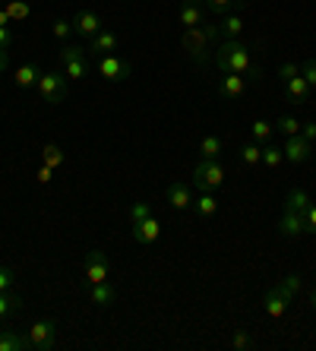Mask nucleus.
<instances>
[{
  "mask_svg": "<svg viewBox=\"0 0 316 351\" xmlns=\"http://www.w3.org/2000/svg\"><path fill=\"white\" fill-rule=\"evenodd\" d=\"M19 307H23V301H19L16 294H7V291H0V319H7L10 313H16Z\"/></svg>",
  "mask_w": 316,
  "mask_h": 351,
  "instance_id": "cd10ccee",
  "label": "nucleus"
},
{
  "mask_svg": "<svg viewBox=\"0 0 316 351\" xmlns=\"http://www.w3.org/2000/svg\"><path fill=\"white\" fill-rule=\"evenodd\" d=\"M0 351H29V342L13 329H0Z\"/></svg>",
  "mask_w": 316,
  "mask_h": 351,
  "instance_id": "6ab92c4d",
  "label": "nucleus"
},
{
  "mask_svg": "<svg viewBox=\"0 0 316 351\" xmlns=\"http://www.w3.org/2000/svg\"><path fill=\"white\" fill-rule=\"evenodd\" d=\"M310 304H313V307H316V288H313V291H310Z\"/></svg>",
  "mask_w": 316,
  "mask_h": 351,
  "instance_id": "09e8293b",
  "label": "nucleus"
},
{
  "mask_svg": "<svg viewBox=\"0 0 316 351\" xmlns=\"http://www.w3.org/2000/svg\"><path fill=\"white\" fill-rule=\"evenodd\" d=\"M70 32H73V23H66V19H57V23L51 25V35H54L57 41H64Z\"/></svg>",
  "mask_w": 316,
  "mask_h": 351,
  "instance_id": "4c0bfd02",
  "label": "nucleus"
},
{
  "mask_svg": "<svg viewBox=\"0 0 316 351\" xmlns=\"http://www.w3.org/2000/svg\"><path fill=\"white\" fill-rule=\"evenodd\" d=\"M152 215V203H133L130 206V221L136 225V221H143V219H149Z\"/></svg>",
  "mask_w": 316,
  "mask_h": 351,
  "instance_id": "c9c22d12",
  "label": "nucleus"
},
{
  "mask_svg": "<svg viewBox=\"0 0 316 351\" xmlns=\"http://www.w3.org/2000/svg\"><path fill=\"white\" fill-rule=\"evenodd\" d=\"M35 92H38V98L45 105H60L66 98V76L64 73H41Z\"/></svg>",
  "mask_w": 316,
  "mask_h": 351,
  "instance_id": "39448f33",
  "label": "nucleus"
},
{
  "mask_svg": "<svg viewBox=\"0 0 316 351\" xmlns=\"http://www.w3.org/2000/svg\"><path fill=\"white\" fill-rule=\"evenodd\" d=\"M304 225H307L310 234H316V206L313 203H310V209L304 213Z\"/></svg>",
  "mask_w": 316,
  "mask_h": 351,
  "instance_id": "37998d69",
  "label": "nucleus"
},
{
  "mask_svg": "<svg viewBox=\"0 0 316 351\" xmlns=\"http://www.w3.org/2000/svg\"><path fill=\"white\" fill-rule=\"evenodd\" d=\"M13 45V32H10L7 25H0V51H7Z\"/></svg>",
  "mask_w": 316,
  "mask_h": 351,
  "instance_id": "c03bdc74",
  "label": "nucleus"
},
{
  "mask_svg": "<svg viewBox=\"0 0 316 351\" xmlns=\"http://www.w3.org/2000/svg\"><path fill=\"white\" fill-rule=\"evenodd\" d=\"M98 73L105 76V80H111V82H123L133 73V66H130V60L105 54V58H98Z\"/></svg>",
  "mask_w": 316,
  "mask_h": 351,
  "instance_id": "423d86ee",
  "label": "nucleus"
},
{
  "mask_svg": "<svg viewBox=\"0 0 316 351\" xmlns=\"http://www.w3.org/2000/svg\"><path fill=\"white\" fill-rule=\"evenodd\" d=\"M300 73V66L294 64V60H284L282 66H278V76H282V82H288V80H294V76Z\"/></svg>",
  "mask_w": 316,
  "mask_h": 351,
  "instance_id": "ea45409f",
  "label": "nucleus"
},
{
  "mask_svg": "<svg viewBox=\"0 0 316 351\" xmlns=\"http://www.w3.org/2000/svg\"><path fill=\"white\" fill-rule=\"evenodd\" d=\"M89 298H92V304H95V307H108V304H114V288L108 285V282H101V285H92Z\"/></svg>",
  "mask_w": 316,
  "mask_h": 351,
  "instance_id": "4be33fe9",
  "label": "nucleus"
},
{
  "mask_svg": "<svg viewBox=\"0 0 316 351\" xmlns=\"http://www.w3.org/2000/svg\"><path fill=\"white\" fill-rule=\"evenodd\" d=\"M263 311H266L272 319H282L284 311H288V298H284V294H278L276 288H272V291L263 298Z\"/></svg>",
  "mask_w": 316,
  "mask_h": 351,
  "instance_id": "a211bd4d",
  "label": "nucleus"
},
{
  "mask_svg": "<svg viewBox=\"0 0 316 351\" xmlns=\"http://www.w3.org/2000/svg\"><path fill=\"white\" fill-rule=\"evenodd\" d=\"M70 23H73V32L82 35V38H92V35L101 32V16H98L95 10H80Z\"/></svg>",
  "mask_w": 316,
  "mask_h": 351,
  "instance_id": "6e6552de",
  "label": "nucleus"
},
{
  "mask_svg": "<svg viewBox=\"0 0 316 351\" xmlns=\"http://www.w3.org/2000/svg\"><path fill=\"white\" fill-rule=\"evenodd\" d=\"M250 133H253V143H269V136H272V123H266V121H253Z\"/></svg>",
  "mask_w": 316,
  "mask_h": 351,
  "instance_id": "72a5a7b5",
  "label": "nucleus"
},
{
  "mask_svg": "<svg viewBox=\"0 0 316 351\" xmlns=\"http://www.w3.org/2000/svg\"><path fill=\"white\" fill-rule=\"evenodd\" d=\"M304 231H307V225H304V213L284 209L282 219H278V234L282 237H300Z\"/></svg>",
  "mask_w": 316,
  "mask_h": 351,
  "instance_id": "ddd939ff",
  "label": "nucleus"
},
{
  "mask_svg": "<svg viewBox=\"0 0 316 351\" xmlns=\"http://www.w3.org/2000/svg\"><path fill=\"white\" fill-rule=\"evenodd\" d=\"M282 152H284V162L300 165V162H307V158H310V152H313V143H307V139L300 136V133H297V136H284Z\"/></svg>",
  "mask_w": 316,
  "mask_h": 351,
  "instance_id": "0eeeda50",
  "label": "nucleus"
},
{
  "mask_svg": "<svg viewBox=\"0 0 316 351\" xmlns=\"http://www.w3.org/2000/svg\"><path fill=\"white\" fill-rule=\"evenodd\" d=\"M215 66L221 73H253L250 48L241 38H225V45L215 51Z\"/></svg>",
  "mask_w": 316,
  "mask_h": 351,
  "instance_id": "f03ea898",
  "label": "nucleus"
},
{
  "mask_svg": "<svg viewBox=\"0 0 316 351\" xmlns=\"http://www.w3.org/2000/svg\"><path fill=\"white\" fill-rule=\"evenodd\" d=\"M13 80H16L19 89H35V86H38V80H41V70L35 64H23V66H16V70H13Z\"/></svg>",
  "mask_w": 316,
  "mask_h": 351,
  "instance_id": "f3484780",
  "label": "nucleus"
},
{
  "mask_svg": "<svg viewBox=\"0 0 316 351\" xmlns=\"http://www.w3.org/2000/svg\"><path fill=\"white\" fill-rule=\"evenodd\" d=\"M165 199H168L171 209H178V213H184V209H190V206H193V196H190V187H186L184 180H174V184H168V190H165Z\"/></svg>",
  "mask_w": 316,
  "mask_h": 351,
  "instance_id": "f8f14e48",
  "label": "nucleus"
},
{
  "mask_svg": "<svg viewBox=\"0 0 316 351\" xmlns=\"http://www.w3.org/2000/svg\"><path fill=\"white\" fill-rule=\"evenodd\" d=\"M25 342L32 351H54L57 348V319H38L25 332Z\"/></svg>",
  "mask_w": 316,
  "mask_h": 351,
  "instance_id": "20e7f679",
  "label": "nucleus"
},
{
  "mask_svg": "<svg viewBox=\"0 0 316 351\" xmlns=\"http://www.w3.org/2000/svg\"><path fill=\"white\" fill-rule=\"evenodd\" d=\"M219 25H193V29H184V35H180V45H184V54L193 64H209V54L215 58V51H212V45H215V38H219Z\"/></svg>",
  "mask_w": 316,
  "mask_h": 351,
  "instance_id": "f257e3e1",
  "label": "nucleus"
},
{
  "mask_svg": "<svg viewBox=\"0 0 316 351\" xmlns=\"http://www.w3.org/2000/svg\"><path fill=\"white\" fill-rule=\"evenodd\" d=\"M300 136L307 139V143H316V121H307V123H300Z\"/></svg>",
  "mask_w": 316,
  "mask_h": 351,
  "instance_id": "79ce46f5",
  "label": "nucleus"
},
{
  "mask_svg": "<svg viewBox=\"0 0 316 351\" xmlns=\"http://www.w3.org/2000/svg\"><path fill=\"white\" fill-rule=\"evenodd\" d=\"M247 92V80L243 73H225L219 80V95L221 98H241Z\"/></svg>",
  "mask_w": 316,
  "mask_h": 351,
  "instance_id": "4468645a",
  "label": "nucleus"
},
{
  "mask_svg": "<svg viewBox=\"0 0 316 351\" xmlns=\"http://www.w3.org/2000/svg\"><path fill=\"white\" fill-rule=\"evenodd\" d=\"M221 184H225V168L219 165V158H203V162L193 168V187L199 190V193H206V190H219Z\"/></svg>",
  "mask_w": 316,
  "mask_h": 351,
  "instance_id": "7ed1b4c3",
  "label": "nucleus"
},
{
  "mask_svg": "<svg viewBox=\"0 0 316 351\" xmlns=\"http://www.w3.org/2000/svg\"><path fill=\"white\" fill-rule=\"evenodd\" d=\"M193 209H196V215H199V219H212V215H215V209H219V199L206 190V193L193 203Z\"/></svg>",
  "mask_w": 316,
  "mask_h": 351,
  "instance_id": "412c9836",
  "label": "nucleus"
},
{
  "mask_svg": "<svg viewBox=\"0 0 316 351\" xmlns=\"http://www.w3.org/2000/svg\"><path fill=\"white\" fill-rule=\"evenodd\" d=\"M178 19L184 29H193V25H203L206 23V3L203 0H184L178 10Z\"/></svg>",
  "mask_w": 316,
  "mask_h": 351,
  "instance_id": "1a4fd4ad",
  "label": "nucleus"
},
{
  "mask_svg": "<svg viewBox=\"0 0 316 351\" xmlns=\"http://www.w3.org/2000/svg\"><path fill=\"white\" fill-rule=\"evenodd\" d=\"M284 209L307 213V209H310V193H307V190H300V187H294L291 193H288V199H284Z\"/></svg>",
  "mask_w": 316,
  "mask_h": 351,
  "instance_id": "aec40b11",
  "label": "nucleus"
},
{
  "mask_svg": "<svg viewBox=\"0 0 316 351\" xmlns=\"http://www.w3.org/2000/svg\"><path fill=\"white\" fill-rule=\"evenodd\" d=\"M300 285H304V278H300L297 272H291V276H284L282 282H278V285H276V291H278V294H284V298H288V301H291L294 294L300 291Z\"/></svg>",
  "mask_w": 316,
  "mask_h": 351,
  "instance_id": "5701e85b",
  "label": "nucleus"
},
{
  "mask_svg": "<svg viewBox=\"0 0 316 351\" xmlns=\"http://www.w3.org/2000/svg\"><path fill=\"white\" fill-rule=\"evenodd\" d=\"M300 76L307 80L310 89H316V60H313V58H307L304 64H300Z\"/></svg>",
  "mask_w": 316,
  "mask_h": 351,
  "instance_id": "e433bc0d",
  "label": "nucleus"
},
{
  "mask_svg": "<svg viewBox=\"0 0 316 351\" xmlns=\"http://www.w3.org/2000/svg\"><path fill=\"white\" fill-rule=\"evenodd\" d=\"M57 60H60V64H70V60H86V51H82V45H64V48L57 51Z\"/></svg>",
  "mask_w": 316,
  "mask_h": 351,
  "instance_id": "c85d7f7f",
  "label": "nucleus"
},
{
  "mask_svg": "<svg viewBox=\"0 0 316 351\" xmlns=\"http://www.w3.org/2000/svg\"><path fill=\"white\" fill-rule=\"evenodd\" d=\"M241 162L247 165V168H256V165L263 162V149H260V143H243V146H241Z\"/></svg>",
  "mask_w": 316,
  "mask_h": 351,
  "instance_id": "b1692460",
  "label": "nucleus"
},
{
  "mask_svg": "<svg viewBox=\"0 0 316 351\" xmlns=\"http://www.w3.org/2000/svg\"><path fill=\"white\" fill-rule=\"evenodd\" d=\"M158 234H162V225H158V219H155V215H149V219H143V221H136V225H133V241H136V244H143V247L155 244V241H158Z\"/></svg>",
  "mask_w": 316,
  "mask_h": 351,
  "instance_id": "9b49d317",
  "label": "nucleus"
},
{
  "mask_svg": "<svg viewBox=\"0 0 316 351\" xmlns=\"http://www.w3.org/2000/svg\"><path fill=\"white\" fill-rule=\"evenodd\" d=\"M199 156L203 158H219L221 156V139L219 136H203L199 139Z\"/></svg>",
  "mask_w": 316,
  "mask_h": 351,
  "instance_id": "bb28decb",
  "label": "nucleus"
},
{
  "mask_svg": "<svg viewBox=\"0 0 316 351\" xmlns=\"http://www.w3.org/2000/svg\"><path fill=\"white\" fill-rule=\"evenodd\" d=\"M64 76L66 80H86L89 76V64L86 60H70V64H64Z\"/></svg>",
  "mask_w": 316,
  "mask_h": 351,
  "instance_id": "c756f323",
  "label": "nucleus"
},
{
  "mask_svg": "<svg viewBox=\"0 0 316 351\" xmlns=\"http://www.w3.org/2000/svg\"><path fill=\"white\" fill-rule=\"evenodd\" d=\"M51 174H54V168H48V165H41V168H38V184H48Z\"/></svg>",
  "mask_w": 316,
  "mask_h": 351,
  "instance_id": "a18cd8bd",
  "label": "nucleus"
},
{
  "mask_svg": "<svg viewBox=\"0 0 316 351\" xmlns=\"http://www.w3.org/2000/svg\"><path fill=\"white\" fill-rule=\"evenodd\" d=\"M64 149L54 146V143H48V146L41 149V165H48V168H60L64 165Z\"/></svg>",
  "mask_w": 316,
  "mask_h": 351,
  "instance_id": "393cba45",
  "label": "nucleus"
},
{
  "mask_svg": "<svg viewBox=\"0 0 316 351\" xmlns=\"http://www.w3.org/2000/svg\"><path fill=\"white\" fill-rule=\"evenodd\" d=\"M13 282H16V278H13V269H10V266H0V291H10Z\"/></svg>",
  "mask_w": 316,
  "mask_h": 351,
  "instance_id": "a19ab883",
  "label": "nucleus"
},
{
  "mask_svg": "<svg viewBox=\"0 0 316 351\" xmlns=\"http://www.w3.org/2000/svg\"><path fill=\"white\" fill-rule=\"evenodd\" d=\"M10 23V13H7V10H0V25H7Z\"/></svg>",
  "mask_w": 316,
  "mask_h": 351,
  "instance_id": "de8ad7c7",
  "label": "nucleus"
},
{
  "mask_svg": "<svg viewBox=\"0 0 316 351\" xmlns=\"http://www.w3.org/2000/svg\"><path fill=\"white\" fill-rule=\"evenodd\" d=\"M3 10L10 13V19H29V3L25 0H10Z\"/></svg>",
  "mask_w": 316,
  "mask_h": 351,
  "instance_id": "f704fd0d",
  "label": "nucleus"
},
{
  "mask_svg": "<svg viewBox=\"0 0 316 351\" xmlns=\"http://www.w3.org/2000/svg\"><path fill=\"white\" fill-rule=\"evenodd\" d=\"M117 48V35L108 32V29H101L98 35H92L89 38V54H95V58H105V54H111V51Z\"/></svg>",
  "mask_w": 316,
  "mask_h": 351,
  "instance_id": "2eb2a0df",
  "label": "nucleus"
},
{
  "mask_svg": "<svg viewBox=\"0 0 316 351\" xmlns=\"http://www.w3.org/2000/svg\"><path fill=\"white\" fill-rule=\"evenodd\" d=\"M212 13H231V10H243V0H203Z\"/></svg>",
  "mask_w": 316,
  "mask_h": 351,
  "instance_id": "2f4dec72",
  "label": "nucleus"
},
{
  "mask_svg": "<svg viewBox=\"0 0 316 351\" xmlns=\"http://www.w3.org/2000/svg\"><path fill=\"white\" fill-rule=\"evenodd\" d=\"M282 162H284L282 146H269V143H263V165H266V168H282Z\"/></svg>",
  "mask_w": 316,
  "mask_h": 351,
  "instance_id": "a878e982",
  "label": "nucleus"
},
{
  "mask_svg": "<svg viewBox=\"0 0 316 351\" xmlns=\"http://www.w3.org/2000/svg\"><path fill=\"white\" fill-rule=\"evenodd\" d=\"M276 130H278V133H284V136H297V133H300V123H297V117L282 114V117L276 121Z\"/></svg>",
  "mask_w": 316,
  "mask_h": 351,
  "instance_id": "473e14b6",
  "label": "nucleus"
},
{
  "mask_svg": "<svg viewBox=\"0 0 316 351\" xmlns=\"http://www.w3.org/2000/svg\"><path fill=\"white\" fill-rule=\"evenodd\" d=\"M231 345H234L237 351H247V348H253V339H250V332H243V329H237V332H234V339H231Z\"/></svg>",
  "mask_w": 316,
  "mask_h": 351,
  "instance_id": "58836bf2",
  "label": "nucleus"
},
{
  "mask_svg": "<svg viewBox=\"0 0 316 351\" xmlns=\"http://www.w3.org/2000/svg\"><path fill=\"white\" fill-rule=\"evenodd\" d=\"M241 29H243V23H241V16H237V10H234V16H225V23L219 25V32L225 35V38H237Z\"/></svg>",
  "mask_w": 316,
  "mask_h": 351,
  "instance_id": "7c9ffc66",
  "label": "nucleus"
},
{
  "mask_svg": "<svg viewBox=\"0 0 316 351\" xmlns=\"http://www.w3.org/2000/svg\"><path fill=\"white\" fill-rule=\"evenodd\" d=\"M7 66H10V58H7V51H0V73H7Z\"/></svg>",
  "mask_w": 316,
  "mask_h": 351,
  "instance_id": "49530a36",
  "label": "nucleus"
},
{
  "mask_svg": "<svg viewBox=\"0 0 316 351\" xmlns=\"http://www.w3.org/2000/svg\"><path fill=\"white\" fill-rule=\"evenodd\" d=\"M284 95L291 98V105H304V101H307L310 98V86H307V80H304V76H294V80H288L284 82Z\"/></svg>",
  "mask_w": 316,
  "mask_h": 351,
  "instance_id": "dca6fc26",
  "label": "nucleus"
},
{
  "mask_svg": "<svg viewBox=\"0 0 316 351\" xmlns=\"http://www.w3.org/2000/svg\"><path fill=\"white\" fill-rule=\"evenodd\" d=\"M86 282H89V285L108 282V256L101 254V250H92L89 260H86Z\"/></svg>",
  "mask_w": 316,
  "mask_h": 351,
  "instance_id": "9d476101",
  "label": "nucleus"
}]
</instances>
